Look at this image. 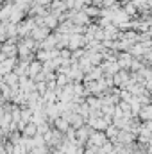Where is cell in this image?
Listing matches in <instances>:
<instances>
[{"mask_svg": "<svg viewBox=\"0 0 152 154\" xmlns=\"http://www.w3.org/2000/svg\"><path fill=\"white\" fill-rule=\"evenodd\" d=\"M104 70H102V66H95L91 72H88L86 75H84V82H93V81H100V79H104Z\"/></svg>", "mask_w": 152, "mask_h": 154, "instance_id": "30bf717a", "label": "cell"}, {"mask_svg": "<svg viewBox=\"0 0 152 154\" xmlns=\"http://www.w3.org/2000/svg\"><path fill=\"white\" fill-rule=\"evenodd\" d=\"M16 27H18V38H31L32 31L38 27V25H36V18L27 16V18H23Z\"/></svg>", "mask_w": 152, "mask_h": 154, "instance_id": "6da1fadb", "label": "cell"}, {"mask_svg": "<svg viewBox=\"0 0 152 154\" xmlns=\"http://www.w3.org/2000/svg\"><path fill=\"white\" fill-rule=\"evenodd\" d=\"M109 140H108V136H106V133H102V131H95L93 134H91V138H90V145H95V147H99V149H102L106 143H108Z\"/></svg>", "mask_w": 152, "mask_h": 154, "instance_id": "5b68a950", "label": "cell"}, {"mask_svg": "<svg viewBox=\"0 0 152 154\" xmlns=\"http://www.w3.org/2000/svg\"><path fill=\"white\" fill-rule=\"evenodd\" d=\"M20 79H22V77L18 75L16 72H11V74H7V75H2V82L9 84L13 90H20Z\"/></svg>", "mask_w": 152, "mask_h": 154, "instance_id": "52a82bcc", "label": "cell"}, {"mask_svg": "<svg viewBox=\"0 0 152 154\" xmlns=\"http://www.w3.org/2000/svg\"><path fill=\"white\" fill-rule=\"evenodd\" d=\"M59 57H61L63 61H70V59H72V50H70V48H63V50H59Z\"/></svg>", "mask_w": 152, "mask_h": 154, "instance_id": "9a60e30c", "label": "cell"}, {"mask_svg": "<svg viewBox=\"0 0 152 154\" xmlns=\"http://www.w3.org/2000/svg\"><path fill=\"white\" fill-rule=\"evenodd\" d=\"M50 34H52V31H50V29H47V27H36V29L32 31L31 38L34 39V41H38V43H41V41H45V39L48 38Z\"/></svg>", "mask_w": 152, "mask_h": 154, "instance_id": "ba28073f", "label": "cell"}, {"mask_svg": "<svg viewBox=\"0 0 152 154\" xmlns=\"http://www.w3.org/2000/svg\"><path fill=\"white\" fill-rule=\"evenodd\" d=\"M68 18L74 25H79V27H90L93 23V20L84 11H68Z\"/></svg>", "mask_w": 152, "mask_h": 154, "instance_id": "7a4b0ae2", "label": "cell"}, {"mask_svg": "<svg viewBox=\"0 0 152 154\" xmlns=\"http://www.w3.org/2000/svg\"><path fill=\"white\" fill-rule=\"evenodd\" d=\"M52 125H54V129H57V131H61L63 134H66L70 129H72V125H70V122L65 118V116H57L54 122H52Z\"/></svg>", "mask_w": 152, "mask_h": 154, "instance_id": "9c48e42d", "label": "cell"}, {"mask_svg": "<svg viewBox=\"0 0 152 154\" xmlns=\"http://www.w3.org/2000/svg\"><path fill=\"white\" fill-rule=\"evenodd\" d=\"M88 47V39L84 34H74L70 36V43H68V48L74 52V50H79V48H86Z\"/></svg>", "mask_w": 152, "mask_h": 154, "instance_id": "277c9868", "label": "cell"}, {"mask_svg": "<svg viewBox=\"0 0 152 154\" xmlns=\"http://www.w3.org/2000/svg\"><path fill=\"white\" fill-rule=\"evenodd\" d=\"M43 70H45V63H41V61L36 59V61H32V63L29 65V77H31V79H36Z\"/></svg>", "mask_w": 152, "mask_h": 154, "instance_id": "8fae6325", "label": "cell"}, {"mask_svg": "<svg viewBox=\"0 0 152 154\" xmlns=\"http://www.w3.org/2000/svg\"><path fill=\"white\" fill-rule=\"evenodd\" d=\"M132 61H134V56H132L131 52H120V56H118V65H120L122 70H129V72H131Z\"/></svg>", "mask_w": 152, "mask_h": 154, "instance_id": "8992f818", "label": "cell"}, {"mask_svg": "<svg viewBox=\"0 0 152 154\" xmlns=\"http://www.w3.org/2000/svg\"><path fill=\"white\" fill-rule=\"evenodd\" d=\"M77 65H79V68H81V70L84 72V75H86L88 72H91V70L95 68V65H93V63L90 61V57H88V56H86V57H82V59H81V61H79Z\"/></svg>", "mask_w": 152, "mask_h": 154, "instance_id": "4fadbf2b", "label": "cell"}, {"mask_svg": "<svg viewBox=\"0 0 152 154\" xmlns=\"http://www.w3.org/2000/svg\"><path fill=\"white\" fill-rule=\"evenodd\" d=\"M18 57V39H7L2 43V59Z\"/></svg>", "mask_w": 152, "mask_h": 154, "instance_id": "3957f363", "label": "cell"}, {"mask_svg": "<svg viewBox=\"0 0 152 154\" xmlns=\"http://www.w3.org/2000/svg\"><path fill=\"white\" fill-rule=\"evenodd\" d=\"M106 136H108V140H109V142H116V140H118V136H120V129H118V127H116V125H109V127H108V129H106Z\"/></svg>", "mask_w": 152, "mask_h": 154, "instance_id": "5bb4252c", "label": "cell"}, {"mask_svg": "<svg viewBox=\"0 0 152 154\" xmlns=\"http://www.w3.org/2000/svg\"><path fill=\"white\" fill-rule=\"evenodd\" d=\"M84 13L95 22V20H99V18H102V9L100 7H97V5H93V4H90V5H86L84 7Z\"/></svg>", "mask_w": 152, "mask_h": 154, "instance_id": "7c38bea8", "label": "cell"}]
</instances>
